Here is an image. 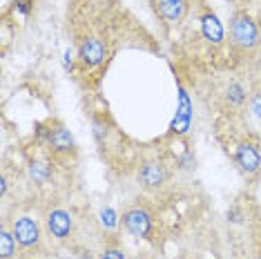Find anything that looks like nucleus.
I'll return each mask as SVG.
<instances>
[{
  "label": "nucleus",
  "instance_id": "f257e3e1",
  "mask_svg": "<svg viewBox=\"0 0 261 259\" xmlns=\"http://www.w3.org/2000/svg\"><path fill=\"white\" fill-rule=\"evenodd\" d=\"M230 40L243 51H252L259 47V27L248 11H234L230 18Z\"/></svg>",
  "mask_w": 261,
  "mask_h": 259
},
{
  "label": "nucleus",
  "instance_id": "f03ea898",
  "mask_svg": "<svg viewBox=\"0 0 261 259\" xmlns=\"http://www.w3.org/2000/svg\"><path fill=\"white\" fill-rule=\"evenodd\" d=\"M121 223H123V228H125V230L136 239H150L152 237L154 217H152L150 210H147L145 205H141V203L129 205V208L123 210Z\"/></svg>",
  "mask_w": 261,
  "mask_h": 259
},
{
  "label": "nucleus",
  "instance_id": "7ed1b4c3",
  "mask_svg": "<svg viewBox=\"0 0 261 259\" xmlns=\"http://www.w3.org/2000/svg\"><path fill=\"white\" fill-rule=\"evenodd\" d=\"M11 232H14L16 241L22 248H38L40 239H43V232H40V226L36 219H32L29 215H20L11 221Z\"/></svg>",
  "mask_w": 261,
  "mask_h": 259
},
{
  "label": "nucleus",
  "instance_id": "20e7f679",
  "mask_svg": "<svg viewBox=\"0 0 261 259\" xmlns=\"http://www.w3.org/2000/svg\"><path fill=\"white\" fill-rule=\"evenodd\" d=\"M234 163L243 174L254 176L261 170V148L252 141H241L234 148Z\"/></svg>",
  "mask_w": 261,
  "mask_h": 259
},
{
  "label": "nucleus",
  "instance_id": "39448f33",
  "mask_svg": "<svg viewBox=\"0 0 261 259\" xmlns=\"http://www.w3.org/2000/svg\"><path fill=\"white\" fill-rule=\"evenodd\" d=\"M136 179L139 184L145 188V190H161V188L168 184V170L161 161L156 159H150V161H143L136 172Z\"/></svg>",
  "mask_w": 261,
  "mask_h": 259
},
{
  "label": "nucleus",
  "instance_id": "423d86ee",
  "mask_svg": "<svg viewBox=\"0 0 261 259\" xmlns=\"http://www.w3.org/2000/svg\"><path fill=\"white\" fill-rule=\"evenodd\" d=\"M79 58H81V63L85 69H96L105 63V58H108V47H105V43L100 38L90 36L81 43Z\"/></svg>",
  "mask_w": 261,
  "mask_h": 259
},
{
  "label": "nucleus",
  "instance_id": "0eeeda50",
  "mask_svg": "<svg viewBox=\"0 0 261 259\" xmlns=\"http://www.w3.org/2000/svg\"><path fill=\"white\" fill-rule=\"evenodd\" d=\"M45 223H47L49 235L54 239H58V241H65L69 235L74 232V217L65 208H51L49 213H47Z\"/></svg>",
  "mask_w": 261,
  "mask_h": 259
},
{
  "label": "nucleus",
  "instance_id": "6e6552de",
  "mask_svg": "<svg viewBox=\"0 0 261 259\" xmlns=\"http://www.w3.org/2000/svg\"><path fill=\"white\" fill-rule=\"evenodd\" d=\"M154 11L163 22L168 25H179V22L186 18L190 3L188 0H152Z\"/></svg>",
  "mask_w": 261,
  "mask_h": 259
},
{
  "label": "nucleus",
  "instance_id": "1a4fd4ad",
  "mask_svg": "<svg viewBox=\"0 0 261 259\" xmlns=\"http://www.w3.org/2000/svg\"><path fill=\"white\" fill-rule=\"evenodd\" d=\"M47 145L54 154H74L76 152V139L65 125H54L47 139Z\"/></svg>",
  "mask_w": 261,
  "mask_h": 259
},
{
  "label": "nucleus",
  "instance_id": "9d476101",
  "mask_svg": "<svg viewBox=\"0 0 261 259\" xmlns=\"http://www.w3.org/2000/svg\"><path fill=\"white\" fill-rule=\"evenodd\" d=\"M190 123H192V103H190L188 92L179 85V108H176L174 121L170 123V132L181 137V134H186L190 130Z\"/></svg>",
  "mask_w": 261,
  "mask_h": 259
},
{
  "label": "nucleus",
  "instance_id": "9b49d317",
  "mask_svg": "<svg viewBox=\"0 0 261 259\" xmlns=\"http://www.w3.org/2000/svg\"><path fill=\"white\" fill-rule=\"evenodd\" d=\"M199 22H201V36H203L207 43H212V45H221L223 43L225 29H223V25H221V20H219L217 14L205 11V14L199 18Z\"/></svg>",
  "mask_w": 261,
  "mask_h": 259
},
{
  "label": "nucleus",
  "instance_id": "f8f14e48",
  "mask_svg": "<svg viewBox=\"0 0 261 259\" xmlns=\"http://www.w3.org/2000/svg\"><path fill=\"white\" fill-rule=\"evenodd\" d=\"M16 246H18V241H16L11 228L5 226L3 230H0V257H3V259H11L16 255Z\"/></svg>",
  "mask_w": 261,
  "mask_h": 259
},
{
  "label": "nucleus",
  "instance_id": "ddd939ff",
  "mask_svg": "<svg viewBox=\"0 0 261 259\" xmlns=\"http://www.w3.org/2000/svg\"><path fill=\"white\" fill-rule=\"evenodd\" d=\"M225 101H228L230 105H234V108H241V105L248 101V92L243 90L241 83L232 81V83L228 85V90H225Z\"/></svg>",
  "mask_w": 261,
  "mask_h": 259
},
{
  "label": "nucleus",
  "instance_id": "4468645a",
  "mask_svg": "<svg viewBox=\"0 0 261 259\" xmlns=\"http://www.w3.org/2000/svg\"><path fill=\"white\" fill-rule=\"evenodd\" d=\"M92 134H94V139H96V143H105V139H108V134H110V125L103 116H94L92 119Z\"/></svg>",
  "mask_w": 261,
  "mask_h": 259
},
{
  "label": "nucleus",
  "instance_id": "2eb2a0df",
  "mask_svg": "<svg viewBox=\"0 0 261 259\" xmlns=\"http://www.w3.org/2000/svg\"><path fill=\"white\" fill-rule=\"evenodd\" d=\"M29 174H32L34 181L45 184V181L49 179V168H47V163H43V161H32V166H29Z\"/></svg>",
  "mask_w": 261,
  "mask_h": 259
},
{
  "label": "nucleus",
  "instance_id": "dca6fc26",
  "mask_svg": "<svg viewBox=\"0 0 261 259\" xmlns=\"http://www.w3.org/2000/svg\"><path fill=\"white\" fill-rule=\"evenodd\" d=\"M248 103H250V110H252L254 119L261 121V83L254 85L252 92L248 94Z\"/></svg>",
  "mask_w": 261,
  "mask_h": 259
},
{
  "label": "nucleus",
  "instance_id": "f3484780",
  "mask_svg": "<svg viewBox=\"0 0 261 259\" xmlns=\"http://www.w3.org/2000/svg\"><path fill=\"white\" fill-rule=\"evenodd\" d=\"M118 221H121V219H118V215L112 208H103V210H100V223H103L105 230H114V228L118 226Z\"/></svg>",
  "mask_w": 261,
  "mask_h": 259
},
{
  "label": "nucleus",
  "instance_id": "a211bd4d",
  "mask_svg": "<svg viewBox=\"0 0 261 259\" xmlns=\"http://www.w3.org/2000/svg\"><path fill=\"white\" fill-rule=\"evenodd\" d=\"M100 259H127V252L123 248H118V246H110V248H105L100 252Z\"/></svg>",
  "mask_w": 261,
  "mask_h": 259
},
{
  "label": "nucleus",
  "instance_id": "6ab92c4d",
  "mask_svg": "<svg viewBox=\"0 0 261 259\" xmlns=\"http://www.w3.org/2000/svg\"><path fill=\"white\" fill-rule=\"evenodd\" d=\"M225 217H228V221L234 223V226L243 221V213H241L239 205H230V208H228V215H225Z\"/></svg>",
  "mask_w": 261,
  "mask_h": 259
},
{
  "label": "nucleus",
  "instance_id": "aec40b11",
  "mask_svg": "<svg viewBox=\"0 0 261 259\" xmlns=\"http://www.w3.org/2000/svg\"><path fill=\"white\" fill-rule=\"evenodd\" d=\"M179 166L183 168V170H190V168H194V154L190 150H186L183 152V157L179 159Z\"/></svg>",
  "mask_w": 261,
  "mask_h": 259
},
{
  "label": "nucleus",
  "instance_id": "412c9836",
  "mask_svg": "<svg viewBox=\"0 0 261 259\" xmlns=\"http://www.w3.org/2000/svg\"><path fill=\"white\" fill-rule=\"evenodd\" d=\"M29 3H32V0H16V5H18V9H20L22 16H27L29 9H32V7H29Z\"/></svg>",
  "mask_w": 261,
  "mask_h": 259
},
{
  "label": "nucleus",
  "instance_id": "4be33fe9",
  "mask_svg": "<svg viewBox=\"0 0 261 259\" xmlns=\"http://www.w3.org/2000/svg\"><path fill=\"white\" fill-rule=\"evenodd\" d=\"M72 67H74V61H72V51H65V69H67V72H72Z\"/></svg>",
  "mask_w": 261,
  "mask_h": 259
},
{
  "label": "nucleus",
  "instance_id": "5701e85b",
  "mask_svg": "<svg viewBox=\"0 0 261 259\" xmlns=\"http://www.w3.org/2000/svg\"><path fill=\"white\" fill-rule=\"evenodd\" d=\"M0 194H3V197L7 194V176L5 174H3V179H0Z\"/></svg>",
  "mask_w": 261,
  "mask_h": 259
}]
</instances>
